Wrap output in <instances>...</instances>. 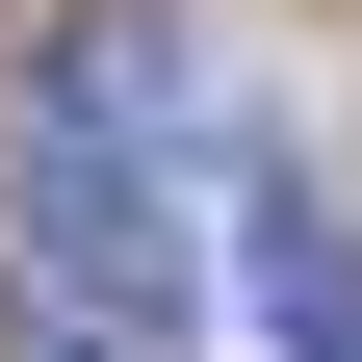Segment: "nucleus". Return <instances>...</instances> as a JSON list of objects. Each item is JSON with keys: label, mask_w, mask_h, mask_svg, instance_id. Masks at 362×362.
I'll list each match as a JSON object with an SVG mask.
<instances>
[{"label": "nucleus", "mask_w": 362, "mask_h": 362, "mask_svg": "<svg viewBox=\"0 0 362 362\" xmlns=\"http://www.w3.org/2000/svg\"><path fill=\"white\" fill-rule=\"evenodd\" d=\"M26 259L104 285V310L181 285V52L156 26H78L52 52V104H26Z\"/></svg>", "instance_id": "nucleus-1"}, {"label": "nucleus", "mask_w": 362, "mask_h": 362, "mask_svg": "<svg viewBox=\"0 0 362 362\" xmlns=\"http://www.w3.org/2000/svg\"><path fill=\"white\" fill-rule=\"evenodd\" d=\"M259 310H285V362H362V285H337L310 233H259Z\"/></svg>", "instance_id": "nucleus-2"}, {"label": "nucleus", "mask_w": 362, "mask_h": 362, "mask_svg": "<svg viewBox=\"0 0 362 362\" xmlns=\"http://www.w3.org/2000/svg\"><path fill=\"white\" fill-rule=\"evenodd\" d=\"M52 362H129V337H52Z\"/></svg>", "instance_id": "nucleus-3"}]
</instances>
